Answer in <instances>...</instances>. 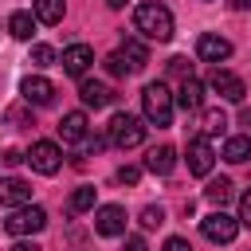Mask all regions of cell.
Masks as SVG:
<instances>
[{
    "instance_id": "11",
    "label": "cell",
    "mask_w": 251,
    "mask_h": 251,
    "mask_svg": "<svg viewBox=\"0 0 251 251\" xmlns=\"http://www.w3.org/2000/svg\"><path fill=\"white\" fill-rule=\"evenodd\" d=\"M20 94H24L27 106H51V102H55V86H51L47 78H39V75H27V78L20 82Z\"/></svg>"
},
{
    "instance_id": "27",
    "label": "cell",
    "mask_w": 251,
    "mask_h": 251,
    "mask_svg": "<svg viewBox=\"0 0 251 251\" xmlns=\"http://www.w3.org/2000/svg\"><path fill=\"white\" fill-rule=\"evenodd\" d=\"M224 126H227L224 110H204V133H220Z\"/></svg>"
},
{
    "instance_id": "2",
    "label": "cell",
    "mask_w": 251,
    "mask_h": 251,
    "mask_svg": "<svg viewBox=\"0 0 251 251\" xmlns=\"http://www.w3.org/2000/svg\"><path fill=\"white\" fill-rule=\"evenodd\" d=\"M141 114H145V122L157 126V129L173 126V94H169L165 82H149V86L141 90Z\"/></svg>"
},
{
    "instance_id": "22",
    "label": "cell",
    "mask_w": 251,
    "mask_h": 251,
    "mask_svg": "<svg viewBox=\"0 0 251 251\" xmlns=\"http://www.w3.org/2000/svg\"><path fill=\"white\" fill-rule=\"evenodd\" d=\"M204 196H208L212 204H220V208H224V204L231 200V180H227V176H220V180H208Z\"/></svg>"
},
{
    "instance_id": "29",
    "label": "cell",
    "mask_w": 251,
    "mask_h": 251,
    "mask_svg": "<svg viewBox=\"0 0 251 251\" xmlns=\"http://www.w3.org/2000/svg\"><path fill=\"white\" fill-rule=\"evenodd\" d=\"M169 71L180 75V78H188V75H192V63H188L184 55H176V59H169Z\"/></svg>"
},
{
    "instance_id": "8",
    "label": "cell",
    "mask_w": 251,
    "mask_h": 251,
    "mask_svg": "<svg viewBox=\"0 0 251 251\" xmlns=\"http://www.w3.org/2000/svg\"><path fill=\"white\" fill-rule=\"evenodd\" d=\"M94 231L98 235H126V208L122 204H102L94 212Z\"/></svg>"
},
{
    "instance_id": "7",
    "label": "cell",
    "mask_w": 251,
    "mask_h": 251,
    "mask_svg": "<svg viewBox=\"0 0 251 251\" xmlns=\"http://www.w3.org/2000/svg\"><path fill=\"white\" fill-rule=\"evenodd\" d=\"M208 86H212V90H216L224 102H243V94H247L243 78H239V75H231V71H224V67H216V71H212Z\"/></svg>"
},
{
    "instance_id": "30",
    "label": "cell",
    "mask_w": 251,
    "mask_h": 251,
    "mask_svg": "<svg viewBox=\"0 0 251 251\" xmlns=\"http://www.w3.org/2000/svg\"><path fill=\"white\" fill-rule=\"evenodd\" d=\"M239 224H247V227H251V188L239 196Z\"/></svg>"
},
{
    "instance_id": "4",
    "label": "cell",
    "mask_w": 251,
    "mask_h": 251,
    "mask_svg": "<svg viewBox=\"0 0 251 251\" xmlns=\"http://www.w3.org/2000/svg\"><path fill=\"white\" fill-rule=\"evenodd\" d=\"M47 227V212L39 208V204H24V208H16L8 220H4V231L8 235H35V231H43Z\"/></svg>"
},
{
    "instance_id": "9",
    "label": "cell",
    "mask_w": 251,
    "mask_h": 251,
    "mask_svg": "<svg viewBox=\"0 0 251 251\" xmlns=\"http://www.w3.org/2000/svg\"><path fill=\"white\" fill-rule=\"evenodd\" d=\"M212 165H216V149H212L204 137H192V141H188V173H192V176H208Z\"/></svg>"
},
{
    "instance_id": "28",
    "label": "cell",
    "mask_w": 251,
    "mask_h": 251,
    "mask_svg": "<svg viewBox=\"0 0 251 251\" xmlns=\"http://www.w3.org/2000/svg\"><path fill=\"white\" fill-rule=\"evenodd\" d=\"M137 180H141V169L137 165H122L118 169V184H137Z\"/></svg>"
},
{
    "instance_id": "21",
    "label": "cell",
    "mask_w": 251,
    "mask_h": 251,
    "mask_svg": "<svg viewBox=\"0 0 251 251\" xmlns=\"http://www.w3.org/2000/svg\"><path fill=\"white\" fill-rule=\"evenodd\" d=\"M122 55L129 59L133 75H137V71H145V63H149V47H145V43H137V39H126V43H122Z\"/></svg>"
},
{
    "instance_id": "31",
    "label": "cell",
    "mask_w": 251,
    "mask_h": 251,
    "mask_svg": "<svg viewBox=\"0 0 251 251\" xmlns=\"http://www.w3.org/2000/svg\"><path fill=\"white\" fill-rule=\"evenodd\" d=\"M161 251H192V243H188V239H184V235H169V239H165V247H161Z\"/></svg>"
},
{
    "instance_id": "25",
    "label": "cell",
    "mask_w": 251,
    "mask_h": 251,
    "mask_svg": "<svg viewBox=\"0 0 251 251\" xmlns=\"http://www.w3.org/2000/svg\"><path fill=\"white\" fill-rule=\"evenodd\" d=\"M161 224H165V208H157V204L141 208V227H145V231H153V227H161Z\"/></svg>"
},
{
    "instance_id": "35",
    "label": "cell",
    "mask_w": 251,
    "mask_h": 251,
    "mask_svg": "<svg viewBox=\"0 0 251 251\" xmlns=\"http://www.w3.org/2000/svg\"><path fill=\"white\" fill-rule=\"evenodd\" d=\"M12 251H39V243H31V239H20Z\"/></svg>"
},
{
    "instance_id": "12",
    "label": "cell",
    "mask_w": 251,
    "mask_h": 251,
    "mask_svg": "<svg viewBox=\"0 0 251 251\" xmlns=\"http://www.w3.org/2000/svg\"><path fill=\"white\" fill-rule=\"evenodd\" d=\"M0 204L4 208H24L31 204V184L24 176H4L0 180Z\"/></svg>"
},
{
    "instance_id": "15",
    "label": "cell",
    "mask_w": 251,
    "mask_h": 251,
    "mask_svg": "<svg viewBox=\"0 0 251 251\" xmlns=\"http://www.w3.org/2000/svg\"><path fill=\"white\" fill-rule=\"evenodd\" d=\"M86 129H90V122H86L82 110H71V114L59 118V137H63V141H82Z\"/></svg>"
},
{
    "instance_id": "14",
    "label": "cell",
    "mask_w": 251,
    "mask_h": 251,
    "mask_svg": "<svg viewBox=\"0 0 251 251\" xmlns=\"http://www.w3.org/2000/svg\"><path fill=\"white\" fill-rule=\"evenodd\" d=\"M78 98H82V106H90V110H106V106L114 102V90H110L106 82L82 78V86H78Z\"/></svg>"
},
{
    "instance_id": "34",
    "label": "cell",
    "mask_w": 251,
    "mask_h": 251,
    "mask_svg": "<svg viewBox=\"0 0 251 251\" xmlns=\"http://www.w3.org/2000/svg\"><path fill=\"white\" fill-rule=\"evenodd\" d=\"M8 122H12V126H24L27 114H24V110H8Z\"/></svg>"
},
{
    "instance_id": "20",
    "label": "cell",
    "mask_w": 251,
    "mask_h": 251,
    "mask_svg": "<svg viewBox=\"0 0 251 251\" xmlns=\"http://www.w3.org/2000/svg\"><path fill=\"white\" fill-rule=\"evenodd\" d=\"M247 157H251V137H227V141H224V161L243 165Z\"/></svg>"
},
{
    "instance_id": "17",
    "label": "cell",
    "mask_w": 251,
    "mask_h": 251,
    "mask_svg": "<svg viewBox=\"0 0 251 251\" xmlns=\"http://www.w3.org/2000/svg\"><path fill=\"white\" fill-rule=\"evenodd\" d=\"M176 106H180V110H200V106H204V82L188 75V78L180 82V90H176Z\"/></svg>"
},
{
    "instance_id": "36",
    "label": "cell",
    "mask_w": 251,
    "mask_h": 251,
    "mask_svg": "<svg viewBox=\"0 0 251 251\" xmlns=\"http://www.w3.org/2000/svg\"><path fill=\"white\" fill-rule=\"evenodd\" d=\"M227 4H231L235 12H243V8H251V0H227Z\"/></svg>"
},
{
    "instance_id": "3",
    "label": "cell",
    "mask_w": 251,
    "mask_h": 251,
    "mask_svg": "<svg viewBox=\"0 0 251 251\" xmlns=\"http://www.w3.org/2000/svg\"><path fill=\"white\" fill-rule=\"evenodd\" d=\"M106 137H110V145H118V149H133V145L145 141V126H141L137 114L118 110V114L110 118V126H106Z\"/></svg>"
},
{
    "instance_id": "23",
    "label": "cell",
    "mask_w": 251,
    "mask_h": 251,
    "mask_svg": "<svg viewBox=\"0 0 251 251\" xmlns=\"http://www.w3.org/2000/svg\"><path fill=\"white\" fill-rule=\"evenodd\" d=\"M90 208H94V188H90V184L75 188V192H71V212L78 216V212H90Z\"/></svg>"
},
{
    "instance_id": "37",
    "label": "cell",
    "mask_w": 251,
    "mask_h": 251,
    "mask_svg": "<svg viewBox=\"0 0 251 251\" xmlns=\"http://www.w3.org/2000/svg\"><path fill=\"white\" fill-rule=\"evenodd\" d=\"M106 4H110V8H126V0H106Z\"/></svg>"
},
{
    "instance_id": "24",
    "label": "cell",
    "mask_w": 251,
    "mask_h": 251,
    "mask_svg": "<svg viewBox=\"0 0 251 251\" xmlns=\"http://www.w3.org/2000/svg\"><path fill=\"white\" fill-rule=\"evenodd\" d=\"M106 71H110L114 78H126V75H133V67H129V59H126L122 51H114V55H106Z\"/></svg>"
},
{
    "instance_id": "6",
    "label": "cell",
    "mask_w": 251,
    "mask_h": 251,
    "mask_svg": "<svg viewBox=\"0 0 251 251\" xmlns=\"http://www.w3.org/2000/svg\"><path fill=\"white\" fill-rule=\"evenodd\" d=\"M27 165L35 169V173H43V176H55L59 173V165H63V153H59V145L55 141H35L31 149H27Z\"/></svg>"
},
{
    "instance_id": "32",
    "label": "cell",
    "mask_w": 251,
    "mask_h": 251,
    "mask_svg": "<svg viewBox=\"0 0 251 251\" xmlns=\"http://www.w3.org/2000/svg\"><path fill=\"white\" fill-rule=\"evenodd\" d=\"M4 161H8V165H20V161H27V153H20V149H8V153H4Z\"/></svg>"
},
{
    "instance_id": "5",
    "label": "cell",
    "mask_w": 251,
    "mask_h": 251,
    "mask_svg": "<svg viewBox=\"0 0 251 251\" xmlns=\"http://www.w3.org/2000/svg\"><path fill=\"white\" fill-rule=\"evenodd\" d=\"M200 231H204L208 243H231V239L239 235V220H231V216L220 208V212H212V216L200 220Z\"/></svg>"
},
{
    "instance_id": "13",
    "label": "cell",
    "mask_w": 251,
    "mask_h": 251,
    "mask_svg": "<svg viewBox=\"0 0 251 251\" xmlns=\"http://www.w3.org/2000/svg\"><path fill=\"white\" fill-rule=\"evenodd\" d=\"M59 63H63V71H67V75L82 78V75H86V67L94 63V51H90L86 43H71V47L63 51V59H59Z\"/></svg>"
},
{
    "instance_id": "16",
    "label": "cell",
    "mask_w": 251,
    "mask_h": 251,
    "mask_svg": "<svg viewBox=\"0 0 251 251\" xmlns=\"http://www.w3.org/2000/svg\"><path fill=\"white\" fill-rule=\"evenodd\" d=\"M173 165H176V149H173V145H153L149 157H145V169L157 173V176H169Z\"/></svg>"
},
{
    "instance_id": "1",
    "label": "cell",
    "mask_w": 251,
    "mask_h": 251,
    "mask_svg": "<svg viewBox=\"0 0 251 251\" xmlns=\"http://www.w3.org/2000/svg\"><path fill=\"white\" fill-rule=\"evenodd\" d=\"M133 27H137L145 39L169 43V39H173V12H169L165 4H157V0H145V4H137V12H133Z\"/></svg>"
},
{
    "instance_id": "26",
    "label": "cell",
    "mask_w": 251,
    "mask_h": 251,
    "mask_svg": "<svg viewBox=\"0 0 251 251\" xmlns=\"http://www.w3.org/2000/svg\"><path fill=\"white\" fill-rule=\"evenodd\" d=\"M55 59H59L55 47H47V43H35V47H31V63H35V67H51Z\"/></svg>"
},
{
    "instance_id": "10",
    "label": "cell",
    "mask_w": 251,
    "mask_h": 251,
    "mask_svg": "<svg viewBox=\"0 0 251 251\" xmlns=\"http://www.w3.org/2000/svg\"><path fill=\"white\" fill-rule=\"evenodd\" d=\"M196 55L204 59V63H224V59H231V43L224 39V35H212V31H204L200 39H196Z\"/></svg>"
},
{
    "instance_id": "33",
    "label": "cell",
    "mask_w": 251,
    "mask_h": 251,
    "mask_svg": "<svg viewBox=\"0 0 251 251\" xmlns=\"http://www.w3.org/2000/svg\"><path fill=\"white\" fill-rule=\"evenodd\" d=\"M126 251H145V239H141V235H129V239H126Z\"/></svg>"
},
{
    "instance_id": "19",
    "label": "cell",
    "mask_w": 251,
    "mask_h": 251,
    "mask_svg": "<svg viewBox=\"0 0 251 251\" xmlns=\"http://www.w3.org/2000/svg\"><path fill=\"white\" fill-rule=\"evenodd\" d=\"M35 12H12V20H8V31L16 35V39H31L35 35Z\"/></svg>"
},
{
    "instance_id": "18",
    "label": "cell",
    "mask_w": 251,
    "mask_h": 251,
    "mask_svg": "<svg viewBox=\"0 0 251 251\" xmlns=\"http://www.w3.org/2000/svg\"><path fill=\"white\" fill-rule=\"evenodd\" d=\"M31 12L39 24H59L67 12V0H31Z\"/></svg>"
}]
</instances>
